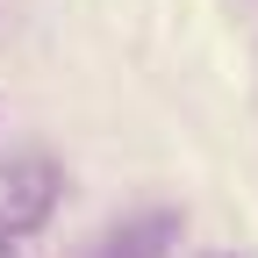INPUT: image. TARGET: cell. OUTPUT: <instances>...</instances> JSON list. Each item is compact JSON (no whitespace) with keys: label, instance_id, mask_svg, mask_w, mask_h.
<instances>
[{"label":"cell","instance_id":"7a4b0ae2","mask_svg":"<svg viewBox=\"0 0 258 258\" xmlns=\"http://www.w3.org/2000/svg\"><path fill=\"white\" fill-rule=\"evenodd\" d=\"M179 208H144V215H122L115 230H101V244H93L86 258H165L179 244Z\"/></svg>","mask_w":258,"mask_h":258},{"label":"cell","instance_id":"3957f363","mask_svg":"<svg viewBox=\"0 0 258 258\" xmlns=\"http://www.w3.org/2000/svg\"><path fill=\"white\" fill-rule=\"evenodd\" d=\"M0 258H15V244H8V237H0Z\"/></svg>","mask_w":258,"mask_h":258},{"label":"cell","instance_id":"6da1fadb","mask_svg":"<svg viewBox=\"0 0 258 258\" xmlns=\"http://www.w3.org/2000/svg\"><path fill=\"white\" fill-rule=\"evenodd\" d=\"M57 194H64V172H57V158L43 151H15V158H0V237H36L43 222L57 215Z\"/></svg>","mask_w":258,"mask_h":258}]
</instances>
